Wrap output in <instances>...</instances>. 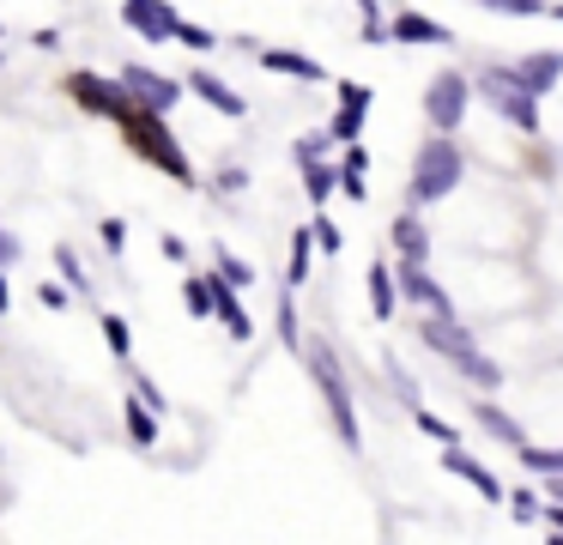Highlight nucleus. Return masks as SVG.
I'll list each match as a JSON object with an SVG mask.
<instances>
[{
    "mask_svg": "<svg viewBox=\"0 0 563 545\" xmlns=\"http://www.w3.org/2000/svg\"><path fill=\"white\" fill-rule=\"evenodd\" d=\"M388 242H394V254H400V261H430V230H424V218H418V212L394 218Z\"/></svg>",
    "mask_w": 563,
    "mask_h": 545,
    "instance_id": "14",
    "label": "nucleus"
},
{
    "mask_svg": "<svg viewBox=\"0 0 563 545\" xmlns=\"http://www.w3.org/2000/svg\"><path fill=\"white\" fill-rule=\"evenodd\" d=\"M122 24L134 36H146V43H176L183 12H176L170 0H122Z\"/></svg>",
    "mask_w": 563,
    "mask_h": 545,
    "instance_id": "6",
    "label": "nucleus"
},
{
    "mask_svg": "<svg viewBox=\"0 0 563 545\" xmlns=\"http://www.w3.org/2000/svg\"><path fill=\"white\" fill-rule=\"evenodd\" d=\"M19 254H25V242H19V237H13V230L0 225V261L13 266V261H19Z\"/></svg>",
    "mask_w": 563,
    "mask_h": 545,
    "instance_id": "38",
    "label": "nucleus"
},
{
    "mask_svg": "<svg viewBox=\"0 0 563 545\" xmlns=\"http://www.w3.org/2000/svg\"><path fill=\"white\" fill-rule=\"evenodd\" d=\"M207 279H212V321H219L231 339H255V315L236 303V291H243V285H231L224 273H207Z\"/></svg>",
    "mask_w": 563,
    "mask_h": 545,
    "instance_id": "9",
    "label": "nucleus"
},
{
    "mask_svg": "<svg viewBox=\"0 0 563 545\" xmlns=\"http://www.w3.org/2000/svg\"><path fill=\"white\" fill-rule=\"evenodd\" d=\"M309 237H316V230H297V237H291V261H285V285H303V279H309Z\"/></svg>",
    "mask_w": 563,
    "mask_h": 545,
    "instance_id": "25",
    "label": "nucleus"
},
{
    "mask_svg": "<svg viewBox=\"0 0 563 545\" xmlns=\"http://www.w3.org/2000/svg\"><path fill=\"white\" fill-rule=\"evenodd\" d=\"M485 12H515V19H539V12H551L545 0H478Z\"/></svg>",
    "mask_w": 563,
    "mask_h": 545,
    "instance_id": "32",
    "label": "nucleus"
},
{
    "mask_svg": "<svg viewBox=\"0 0 563 545\" xmlns=\"http://www.w3.org/2000/svg\"><path fill=\"white\" fill-rule=\"evenodd\" d=\"M67 91H74L86 109H98V116L122 121L128 145H134L140 157H152V164H158L164 176L176 182V188H200V176H195V164H188V152L170 140V128H164V109L128 103V85H115V91H110L98 73H67Z\"/></svg>",
    "mask_w": 563,
    "mask_h": 545,
    "instance_id": "1",
    "label": "nucleus"
},
{
    "mask_svg": "<svg viewBox=\"0 0 563 545\" xmlns=\"http://www.w3.org/2000/svg\"><path fill=\"white\" fill-rule=\"evenodd\" d=\"M539 521H545V527L563 539V497H551V503H545V515H539Z\"/></svg>",
    "mask_w": 563,
    "mask_h": 545,
    "instance_id": "40",
    "label": "nucleus"
},
{
    "mask_svg": "<svg viewBox=\"0 0 563 545\" xmlns=\"http://www.w3.org/2000/svg\"><path fill=\"white\" fill-rule=\"evenodd\" d=\"M122 418H128V436H134L140 448H152V443H158V418H164L158 406H146V400L134 394V400L122 406Z\"/></svg>",
    "mask_w": 563,
    "mask_h": 545,
    "instance_id": "19",
    "label": "nucleus"
},
{
    "mask_svg": "<svg viewBox=\"0 0 563 545\" xmlns=\"http://www.w3.org/2000/svg\"><path fill=\"white\" fill-rule=\"evenodd\" d=\"M551 19H563V7H551Z\"/></svg>",
    "mask_w": 563,
    "mask_h": 545,
    "instance_id": "44",
    "label": "nucleus"
},
{
    "mask_svg": "<svg viewBox=\"0 0 563 545\" xmlns=\"http://www.w3.org/2000/svg\"><path fill=\"white\" fill-rule=\"evenodd\" d=\"M212 266H219V273L231 279V285H255V279H261L255 266H249L243 254H231V249H224V242H212Z\"/></svg>",
    "mask_w": 563,
    "mask_h": 545,
    "instance_id": "24",
    "label": "nucleus"
},
{
    "mask_svg": "<svg viewBox=\"0 0 563 545\" xmlns=\"http://www.w3.org/2000/svg\"><path fill=\"white\" fill-rule=\"evenodd\" d=\"M243 182H249L243 170H224V176H219V188H224V194H243Z\"/></svg>",
    "mask_w": 563,
    "mask_h": 545,
    "instance_id": "41",
    "label": "nucleus"
},
{
    "mask_svg": "<svg viewBox=\"0 0 563 545\" xmlns=\"http://www.w3.org/2000/svg\"><path fill=\"white\" fill-rule=\"evenodd\" d=\"M279 339L291 351H303V327H297V291L285 285V297H279Z\"/></svg>",
    "mask_w": 563,
    "mask_h": 545,
    "instance_id": "27",
    "label": "nucleus"
},
{
    "mask_svg": "<svg viewBox=\"0 0 563 545\" xmlns=\"http://www.w3.org/2000/svg\"><path fill=\"white\" fill-rule=\"evenodd\" d=\"M176 43H188L195 55H212V48H219V31H207V24H188V19H183V31H176Z\"/></svg>",
    "mask_w": 563,
    "mask_h": 545,
    "instance_id": "30",
    "label": "nucleus"
},
{
    "mask_svg": "<svg viewBox=\"0 0 563 545\" xmlns=\"http://www.w3.org/2000/svg\"><path fill=\"white\" fill-rule=\"evenodd\" d=\"M473 91H478V79H466V73H437V79L424 85V121L437 133H454L466 121V103H473Z\"/></svg>",
    "mask_w": 563,
    "mask_h": 545,
    "instance_id": "4",
    "label": "nucleus"
},
{
    "mask_svg": "<svg viewBox=\"0 0 563 545\" xmlns=\"http://www.w3.org/2000/svg\"><path fill=\"white\" fill-rule=\"evenodd\" d=\"M188 91H195L200 103H212L219 116H231V121H236V116H249V103H243V97H236L224 79H212V73H188Z\"/></svg>",
    "mask_w": 563,
    "mask_h": 545,
    "instance_id": "16",
    "label": "nucleus"
},
{
    "mask_svg": "<svg viewBox=\"0 0 563 545\" xmlns=\"http://www.w3.org/2000/svg\"><path fill=\"white\" fill-rule=\"evenodd\" d=\"M98 237H103V249H110V254H122V249H128V225H122V218H103Z\"/></svg>",
    "mask_w": 563,
    "mask_h": 545,
    "instance_id": "34",
    "label": "nucleus"
},
{
    "mask_svg": "<svg viewBox=\"0 0 563 545\" xmlns=\"http://www.w3.org/2000/svg\"><path fill=\"white\" fill-rule=\"evenodd\" d=\"M418 334H424L430 351H442V358H461V351H473V327H461L454 315H430V321H418Z\"/></svg>",
    "mask_w": 563,
    "mask_h": 545,
    "instance_id": "13",
    "label": "nucleus"
},
{
    "mask_svg": "<svg viewBox=\"0 0 563 545\" xmlns=\"http://www.w3.org/2000/svg\"><path fill=\"white\" fill-rule=\"evenodd\" d=\"M67 291H74V285H55V279H49V285L37 291V303H43V309H67Z\"/></svg>",
    "mask_w": 563,
    "mask_h": 545,
    "instance_id": "37",
    "label": "nucleus"
},
{
    "mask_svg": "<svg viewBox=\"0 0 563 545\" xmlns=\"http://www.w3.org/2000/svg\"><path fill=\"white\" fill-rule=\"evenodd\" d=\"M412 424H418V430H424V436H437L442 448H449V443H461V430H454L449 418H437V412H424V406L412 412Z\"/></svg>",
    "mask_w": 563,
    "mask_h": 545,
    "instance_id": "29",
    "label": "nucleus"
},
{
    "mask_svg": "<svg viewBox=\"0 0 563 545\" xmlns=\"http://www.w3.org/2000/svg\"><path fill=\"white\" fill-rule=\"evenodd\" d=\"M13 309V285H7V261H0V315Z\"/></svg>",
    "mask_w": 563,
    "mask_h": 545,
    "instance_id": "43",
    "label": "nucleus"
},
{
    "mask_svg": "<svg viewBox=\"0 0 563 545\" xmlns=\"http://www.w3.org/2000/svg\"><path fill=\"white\" fill-rule=\"evenodd\" d=\"M369 97H376L369 85H352V79H340V103H364V109H369Z\"/></svg>",
    "mask_w": 563,
    "mask_h": 545,
    "instance_id": "39",
    "label": "nucleus"
},
{
    "mask_svg": "<svg viewBox=\"0 0 563 545\" xmlns=\"http://www.w3.org/2000/svg\"><path fill=\"white\" fill-rule=\"evenodd\" d=\"M122 85H128V97H140V103H152V109H170L176 97L188 91L170 73H152V67H122Z\"/></svg>",
    "mask_w": 563,
    "mask_h": 545,
    "instance_id": "11",
    "label": "nucleus"
},
{
    "mask_svg": "<svg viewBox=\"0 0 563 545\" xmlns=\"http://www.w3.org/2000/svg\"><path fill=\"white\" fill-rule=\"evenodd\" d=\"M303 370H309V382L321 388V400H328V412H333V430H340V443L345 448H357L364 436H357V406H352V388H345V370H340V358H333V346L321 334H309L303 339Z\"/></svg>",
    "mask_w": 563,
    "mask_h": 545,
    "instance_id": "2",
    "label": "nucleus"
},
{
    "mask_svg": "<svg viewBox=\"0 0 563 545\" xmlns=\"http://www.w3.org/2000/svg\"><path fill=\"white\" fill-rule=\"evenodd\" d=\"M303 188H309V200H328V194L340 188V164H321V157H303Z\"/></svg>",
    "mask_w": 563,
    "mask_h": 545,
    "instance_id": "21",
    "label": "nucleus"
},
{
    "mask_svg": "<svg viewBox=\"0 0 563 545\" xmlns=\"http://www.w3.org/2000/svg\"><path fill=\"white\" fill-rule=\"evenodd\" d=\"M394 273H400V297H406V303H418V309H430V315H454L449 291H442L437 279H430V266H424V261H400Z\"/></svg>",
    "mask_w": 563,
    "mask_h": 545,
    "instance_id": "8",
    "label": "nucleus"
},
{
    "mask_svg": "<svg viewBox=\"0 0 563 545\" xmlns=\"http://www.w3.org/2000/svg\"><path fill=\"white\" fill-rule=\"evenodd\" d=\"M503 79H515L521 91H533V97H545V91H558V79H563V55H551V48H539V55H521V61H503Z\"/></svg>",
    "mask_w": 563,
    "mask_h": 545,
    "instance_id": "7",
    "label": "nucleus"
},
{
    "mask_svg": "<svg viewBox=\"0 0 563 545\" xmlns=\"http://www.w3.org/2000/svg\"><path fill=\"white\" fill-rule=\"evenodd\" d=\"M509 509H515V521H539V515H545V503H539L533 491H509Z\"/></svg>",
    "mask_w": 563,
    "mask_h": 545,
    "instance_id": "33",
    "label": "nucleus"
},
{
    "mask_svg": "<svg viewBox=\"0 0 563 545\" xmlns=\"http://www.w3.org/2000/svg\"><path fill=\"white\" fill-rule=\"evenodd\" d=\"M478 97H485V103L497 109V116L509 121V128H521V133H539V97H533V91H521L515 79H503L497 67H490L485 79H478Z\"/></svg>",
    "mask_w": 563,
    "mask_h": 545,
    "instance_id": "5",
    "label": "nucleus"
},
{
    "mask_svg": "<svg viewBox=\"0 0 563 545\" xmlns=\"http://www.w3.org/2000/svg\"><path fill=\"white\" fill-rule=\"evenodd\" d=\"M134 394H140V400H146V406H158V412H170V400H164V388H158V382H146V375H140V382H134Z\"/></svg>",
    "mask_w": 563,
    "mask_h": 545,
    "instance_id": "36",
    "label": "nucleus"
},
{
    "mask_svg": "<svg viewBox=\"0 0 563 545\" xmlns=\"http://www.w3.org/2000/svg\"><path fill=\"white\" fill-rule=\"evenodd\" d=\"M442 467H449L454 479H466V484H473V491L485 497V503H503V479L485 467V460H473V455H466L461 443H449V455H442Z\"/></svg>",
    "mask_w": 563,
    "mask_h": 545,
    "instance_id": "12",
    "label": "nucleus"
},
{
    "mask_svg": "<svg viewBox=\"0 0 563 545\" xmlns=\"http://www.w3.org/2000/svg\"><path fill=\"white\" fill-rule=\"evenodd\" d=\"M261 55V67L267 73H285V79H328V67H321V61H309V55H297V48H255Z\"/></svg>",
    "mask_w": 563,
    "mask_h": 545,
    "instance_id": "15",
    "label": "nucleus"
},
{
    "mask_svg": "<svg viewBox=\"0 0 563 545\" xmlns=\"http://www.w3.org/2000/svg\"><path fill=\"white\" fill-rule=\"evenodd\" d=\"M98 327H103V346H110L115 351V358H128V351H134V334H128V321H122V315H98Z\"/></svg>",
    "mask_w": 563,
    "mask_h": 545,
    "instance_id": "28",
    "label": "nucleus"
},
{
    "mask_svg": "<svg viewBox=\"0 0 563 545\" xmlns=\"http://www.w3.org/2000/svg\"><path fill=\"white\" fill-rule=\"evenodd\" d=\"M394 309H400V273L394 266H369V315L376 321H394Z\"/></svg>",
    "mask_w": 563,
    "mask_h": 545,
    "instance_id": "17",
    "label": "nucleus"
},
{
    "mask_svg": "<svg viewBox=\"0 0 563 545\" xmlns=\"http://www.w3.org/2000/svg\"><path fill=\"white\" fill-rule=\"evenodd\" d=\"M158 249L170 254V261H183V254H188V242H183V237H158Z\"/></svg>",
    "mask_w": 563,
    "mask_h": 545,
    "instance_id": "42",
    "label": "nucleus"
},
{
    "mask_svg": "<svg viewBox=\"0 0 563 545\" xmlns=\"http://www.w3.org/2000/svg\"><path fill=\"white\" fill-rule=\"evenodd\" d=\"M183 303H188V315H195V321H212V279H188L183 285Z\"/></svg>",
    "mask_w": 563,
    "mask_h": 545,
    "instance_id": "26",
    "label": "nucleus"
},
{
    "mask_svg": "<svg viewBox=\"0 0 563 545\" xmlns=\"http://www.w3.org/2000/svg\"><path fill=\"white\" fill-rule=\"evenodd\" d=\"M357 133H364V103H340V116L328 121V140L357 145Z\"/></svg>",
    "mask_w": 563,
    "mask_h": 545,
    "instance_id": "22",
    "label": "nucleus"
},
{
    "mask_svg": "<svg viewBox=\"0 0 563 545\" xmlns=\"http://www.w3.org/2000/svg\"><path fill=\"white\" fill-rule=\"evenodd\" d=\"M388 31H394V43H418V48H449L454 43V31L442 19H430V12H412V7H400L388 19Z\"/></svg>",
    "mask_w": 563,
    "mask_h": 545,
    "instance_id": "10",
    "label": "nucleus"
},
{
    "mask_svg": "<svg viewBox=\"0 0 563 545\" xmlns=\"http://www.w3.org/2000/svg\"><path fill=\"white\" fill-rule=\"evenodd\" d=\"M473 418L485 424V430L497 436V443H509V448H521V443H527V436H521V424H515V418H509V412H503V406H490V400H485V406L473 412Z\"/></svg>",
    "mask_w": 563,
    "mask_h": 545,
    "instance_id": "20",
    "label": "nucleus"
},
{
    "mask_svg": "<svg viewBox=\"0 0 563 545\" xmlns=\"http://www.w3.org/2000/svg\"><path fill=\"white\" fill-rule=\"evenodd\" d=\"M461 176H466V157H461V145H454V133H430L412 152V182H406V194H412V206L449 200V194L461 188Z\"/></svg>",
    "mask_w": 563,
    "mask_h": 545,
    "instance_id": "3",
    "label": "nucleus"
},
{
    "mask_svg": "<svg viewBox=\"0 0 563 545\" xmlns=\"http://www.w3.org/2000/svg\"><path fill=\"white\" fill-rule=\"evenodd\" d=\"M369 152H364V145H352V152H345L340 157V194H345V200H357V206H364L369 200Z\"/></svg>",
    "mask_w": 563,
    "mask_h": 545,
    "instance_id": "18",
    "label": "nucleus"
},
{
    "mask_svg": "<svg viewBox=\"0 0 563 545\" xmlns=\"http://www.w3.org/2000/svg\"><path fill=\"white\" fill-rule=\"evenodd\" d=\"M55 273H67V285H74L79 297L91 291V273H86V261L74 254V242H55Z\"/></svg>",
    "mask_w": 563,
    "mask_h": 545,
    "instance_id": "23",
    "label": "nucleus"
},
{
    "mask_svg": "<svg viewBox=\"0 0 563 545\" xmlns=\"http://www.w3.org/2000/svg\"><path fill=\"white\" fill-rule=\"evenodd\" d=\"M357 12H364V43H388V19H382V7L376 0H357Z\"/></svg>",
    "mask_w": 563,
    "mask_h": 545,
    "instance_id": "31",
    "label": "nucleus"
},
{
    "mask_svg": "<svg viewBox=\"0 0 563 545\" xmlns=\"http://www.w3.org/2000/svg\"><path fill=\"white\" fill-rule=\"evenodd\" d=\"M309 230H316V242H321V249H328V254H340V230H333V218H316V225H309Z\"/></svg>",
    "mask_w": 563,
    "mask_h": 545,
    "instance_id": "35",
    "label": "nucleus"
}]
</instances>
